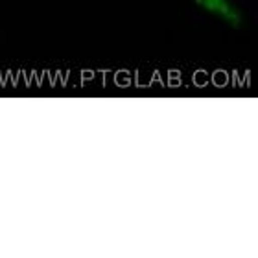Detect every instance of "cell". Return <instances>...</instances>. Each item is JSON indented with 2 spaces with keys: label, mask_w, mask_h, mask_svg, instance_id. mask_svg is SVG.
<instances>
[{
  "label": "cell",
  "mask_w": 258,
  "mask_h": 258,
  "mask_svg": "<svg viewBox=\"0 0 258 258\" xmlns=\"http://www.w3.org/2000/svg\"><path fill=\"white\" fill-rule=\"evenodd\" d=\"M198 4H201L205 10L220 13L221 17H225L231 24H238V13L234 10H231V6L227 4L225 0H196Z\"/></svg>",
  "instance_id": "1"
}]
</instances>
